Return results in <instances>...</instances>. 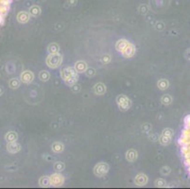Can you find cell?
Here are the masks:
<instances>
[{
  "label": "cell",
  "instance_id": "cell-20",
  "mask_svg": "<svg viewBox=\"0 0 190 189\" xmlns=\"http://www.w3.org/2000/svg\"><path fill=\"white\" fill-rule=\"evenodd\" d=\"M77 2H78V0H67V3L69 4L70 6L77 5Z\"/></svg>",
  "mask_w": 190,
  "mask_h": 189
},
{
  "label": "cell",
  "instance_id": "cell-15",
  "mask_svg": "<svg viewBox=\"0 0 190 189\" xmlns=\"http://www.w3.org/2000/svg\"><path fill=\"white\" fill-rule=\"evenodd\" d=\"M52 148H53V150L56 151V152H60L63 150V146L62 144L60 143H55L53 146H52Z\"/></svg>",
  "mask_w": 190,
  "mask_h": 189
},
{
  "label": "cell",
  "instance_id": "cell-12",
  "mask_svg": "<svg viewBox=\"0 0 190 189\" xmlns=\"http://www.w3.org/2000/svg\"><path fill=\"white\" fill-rule=\"evenodd\" d=\"M86 69V63L83 62H79L76 64V70L78 72H83Z\"/></svg>",
  "mask_w": 190,
  "mask_h": 189
},
{
  "label": "cell",
  "instance_id": "cell-13",
  "mask_svg": "<svg viewBox=\"0 0 190 189\" xmlns=\"http://www.w3.org/2000/svg\"><path fill=\"white\" fill-rule=\"evenodd\" d=\"M8 150H9L11 152H16L20 150V146L15 143H13V144H10L9 146H8Z\"/></svg>",
  "mask_w": 190,
  "mask_h": 189
},
{
  "label": "cell",
  "instance_id": "cell-1",
  "mask_svg": "<svg viewBox=\"0 0 190 189\" xmlns=\"http://www.w3.org/2000/svg\"><path fill=\"white\" fill-rule=\"evenodd\" d=\"M62 77L64 82L67 84H69V85L74 84L77 82V79H78L76 71L73 68H65V69H63L62 71Z\"/></svg>",
  "mask_w": 190,
  "mask_h": 189
},
{
  "label": "cell",
  "instance_id": "cell-17",
  "mask_svg": "<svg viewBox=\"0 0 190 189\" xmlns=\"http://www.w3.org/2000/svg\"><path fill=\"white\" fill-rule=\"evenodd\" d=\"M162 102H163L164 104H169L171 102V98L168 96H164L163 98H162Z\"/></svg>",
  "mask_w": 190,
  "mask_h": 189
},
{
  "label": "cell",
  "instance_id": "cell-11",
  "mask_svg": "<svg viewBox=\"0 0 190 189\" xmlns=\"http://www.w3.org/2000/svg\"><path fill=\"white\" fill-rule=\"evenodd\" d=\"M30 13L33 16H38L40 13H41V9L38 6H32L30 9Z\"/></svg>",
  "mask_w": 190,
  "mask_h": 189
},
{
  "label": "cell",
  "instance_id": "cell-16",
  "mask_svg": "<svg viewBox=\"0 0 190 189\" xmlns=\"http://www.w3.org/2000/svg\"><path fill=\"white\" fill-rule=\"evenodd\" d=\"M158 86H159L160 89L164 90V89H165V88H167V86H168V83H167V80L162 79V80H160V82H158Z\"/></svg>",
  "mask_w": 190,
  "mask_h": 189
},
{
  "label": "cell",
  "instance_id": "cell-21",
  "mask_svg": "<svg viewBox=\"0 0 190 189\" xmlns=\"http://www.w3.org/2000/svg\"><path fill=\"white\" fill-rule=\"evenodd\" d=\"M60 164H61V163H57V164H56V166H55V167H56V169H57L58 171H61V170H62V169H63V166H62V167H61V166H60Z\"/></svg>",
  "mask_w": 190,
  "mask_h": 189
},
{
  "label": "cell",
  "instance_id": "cell-2",
  "mask_svg": "<svg viewBox=\"0 0 190 189\" xmlns=\"http://www.w3.org/2000/svg\"><path fill=\"white\" fill-rule=\"evenodd\" d=\"M46 63H47V65L49 67L56 68L60 65L61 63H62V57H61V55L59 54L53 53L50 56H48V58L46 59Z\"/></svg>",
  "mask_w": 190,
  "mask_h": 189
},
{
  "label": "cell",
  "instance_id": "cell-3",
  "mask_svg": "<svg viewBox=\"0 0 190 189\" xmlns=\"http://www.w3.org/2000/svg\"><path fill=\"white\" fill-rule=\"evenodd\" d=\"M117 103H118V106L120 109H122L123 111L128 110L131 106L130 99H128L126 96H119L118 98H117Z\"/></svg>",
  "mask_w": 190,
  "mask_h": 189
},
{
  "label": "cell",
  "instance_id": "cell-8",
  "mask_svg": "<svg viewBox=\"0 0 190 189\" xmlns=\"http://www.w3.org/2000/svg\"><path fill=\"white\" fill-rule=\"evenodd\" d=\"M148 182V179L147 177L145 176L144 174H139L138 176L136 177L135 179V183L138 184V185H144V184H146V183Z\"/></svg>",
  "mask_w": 190,
  "mask_h": 189
},
{
  "label": "cell",
  "instance_id": "cell-6",
  "mask_svg": "<svg viewBox=\"0 0 190 189\" xmlns=\"http://www.w3.org/2000/svg\"><path fill=\"white\" fill-rule=\"evenodd\" d=\"M17 19L20 23H26L29 21L30 19V15L27 13L26 11H21V13H19L18 15H17Z\"/></svg>",
  "mask_w": 190,
  "mask_h": 189
},
{
  "label": "cell",
  "instance_id": "cell-10",
  "mask_svg": "<svg viewBox=\"0 0 190 189\" xmlns=\"http://www.w3.org/2000/svg\"><path fill=\"white\" fill-rule=\"evenodd\" d=\"M94 92H95L96 94H99V95L104 94V92H105L104 85H103V84H101V83L96 84V85H95V87H94Z\"/></svg>",
  "mask_w": 190,
  "mask_h": 189
},
{
  "label": "cell",
  "instance_id": "cell-5",
  "mask_svg": "<svg viewBox=\"0 0 190 189\" xmlns=\"http://www.w3.org/2000/svg\"><path fill=\"white\" fill-rule=\"evenodd\" d=\"M108 171V166L105 164H99L95 167V173L98 176H103L107 173Z\"/></svg>",
  "mask_w": 190,
  "mask_h": 189
},
{
  "label": "cell",
  "instance_id": "cell-19",
  "mask_svg": "<svg viewBox=\"0 0 190 189\" xmlns=\"http://www.w3.org/2000/svg\"><path fill=\"white\" fill-rule=\"evenodd\" d=\"M7 139H9V141H14L16 139V134L13 133V132H10V133L7 135Z\"/></svg>",
  "mask_w": 190,
  "mask_h": 189
},
{
  "label": "cell",
  "instance_id": "cell-4",
  "mask_svg": "<svg viewBox=\"0 0 190 189\" xmlns=\"http://www.w3.org/2000/svg\"><path fill=\"white\" fill-rule=\"evenodd\" d=\"M63 182V176H61L59 174H54L53 176H51V178L49 179V183L54 186H59L62 185Z\"/></svg>",
  "mask_w": 190,
  "mask_h": 189
},
{
  "label": "cell",
  "instance_id": "cell-9",
  "mask_svg": "<svg viewBox=\"0 0 190 189\" xmlns=\"http://www.w3.org/2000/svg\"><path fill=\"white\" fill-rule=\"evenodd\" d=\"M21 79L24 82H27V83L30 82L32 79H33V74L30 73V72H29V71H26L21 75Z\"/></svg>",
  "mask_w": 190,
  "mask_h": 189
},
{
  "label": "cell",
  "instance_id": "cell-7",
  "mask_svg": "<svg viewBox=\"0 0 190 189\" xmlns=\"http://www.w3.org/2000/svg\"><path fill=\"white\" fill-rule=\"evenodd\" d=\"M122 53L126 56V57H131V56H132L133 53H134V47L132 45H130V44H128V46L125 47V49L122 51Z\"/></svg>",
  "mask_w": 190,
  "mask_h": 189
},
{
  "label": "cell",
  "instance_id": "cell-14",
  "mask_svg": "<svg viewBox=\"0 0 190 189\" xmlns=\"http://www.w3.org/2000/svg\"><path fill=\"white\" fill-rule=\"evenodd\" d=\"M136 157H137V153L134 150H130L127 153V159L130 161H133Z\"/></svg>",
  "mask_w": 190,
  "mask_h": 189
},
{
  "label": "cell",
  "instance_id": "cell-18",
  "mask_svg": "<svg viewBox=\"0 0 190 189\" xmlns=\"http://www.w3.org/2000/svg\"><path fill=\"white\" fill-rule=\"evenodd\" d=\"M48 78H49V75H48L46 72H44V71L41 72V74H40V79L42 80H47Z\"/></svg>",
  "mask_w": 190,
  "mask_h": 189
}]
</instances>
